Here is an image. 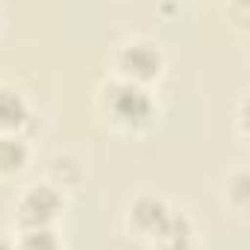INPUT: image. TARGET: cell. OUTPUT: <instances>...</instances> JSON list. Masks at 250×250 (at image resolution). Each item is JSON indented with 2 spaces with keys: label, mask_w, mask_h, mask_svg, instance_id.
Segmentation results:
<instances>
[{
  "label": "cell",
  "mask_w": 250,
  "mask_h": 250,
  "mask_svg": "<svg viewBox=\"0 0 250 250\" xmlns=\"http://www.w3.org/2000/svg\"><path fill=\"white\" fill-rule=\"evenodd\" d=\"M97 109L121 133H142L156 121V97L150 88L106 77L97 85Z\"/></svg>",
  "instance_id": "6da1fadb"
},
{
  "label": "cell",
  "mask_w": 250,
  "mask_h": 250,
  "mask_svg": "<svg viewBox=\"0 0 250 250\" xmlns=\"http://www.w3.org/2000/svg\"><path fill=\"white\" fill-rule=\"evenodd\" d=\"M162 71H165V53H162L159 42H153L147 36L124 39L112 50V74L109 77H115V80L150 88V83H156L162 77Z\"/></svg>",
  "instance_id": "7a4b0ae2"
},
{
  "label": "cell",
  "mask_w": 250,
  "mask_h": 250,
  "mask_svg": "<svg viewBox=\"0 0 250 250\" xmlns=\"http://www.w3.org/2000/svg\"><path fill=\"white\" fill-rule=\"evenodd\" d=\"M65 212V191L56 188L47 180L30 183L18 200H15V221L18 229H30V227H53L56 218Z\"/></svg>",
  "instance_id": "3957f363"
},
{
  "label": "cell",
  "mask_w": 250,
  "mask_h": 250,
  "mask_svg": "<svg viewBox=\"0 0 250 250\" xmlns=\"http://www.w3.org/2000/svg\"><path fill=\"white\" fill-rule=\"evenodd\" d=\"M168 212H171V206H168L165 197H159V194H153V191H142V194H136V197L130 200L127 215H124V224H127V229H130L133 235L150 241V238L159 232V227L165 224Z\"/></svg>",
  "instance_id": "277c9868"
},
{
  "label": "cell",
  "mask_w": 250,
  "mask_h": 250,
  "mask_svg": "<svg viewBox=\"0 0 250 250\" xmlns=\"http://www.w3.org/2000/svg\"><path fill=\"white\" fill-rule=\"evenodd\" d=\"M153 250H197V229L194 221L188 218V212L183 209H171L165 224L159 227V232L150 238Z\"/></svg>",
  "instance_id": "5b68a950"
},
{
  "label": "cell",
  "mask_w": 250,
  "mask_h": 250,
  "mask_svg": "<svg viewBox=\"0 0 250 250\" xmlns=\"http://www.w3.org/2000/svg\"><path fill=\"white\" fill-rule=\"evenodd\" d=\"M30 121H33V106L27 94L9 83H0V136H9V133L24 136Z\"/></svg>",
  "instance_id": "8992f818"
},
{
  "label": "cell",
  "mask_w": 250,
  "mask_h": 250,
  "mask_svg": "<svg viewBox=\"0 0 250 250\" xmlns=\"http://www.w3.org/2000/svg\"><path fill=\"white\" fill-rule=\"evenodd\" d=\"M30 142L21 133H9V136H0V177L9 180L27 171L30 165Z\"/></svg>",
  "instance_id": "52a82bcc"
},
{
  "label": "cell",
  "mask_w": 250,
  "mask_h": 250,
  "mask_svg": "<svg viewBox=\"0 0 250 250\" xmlns=\"http://www.w3.org/2000/svg\"><path fill=\"white\" fill-rule=\"evenodd\" d=\"M15 250H65V244L53 227H30V229H18Z\"/></svg>",
  "instance_id": "ba28073f"
},
{
  "label": "cell",
  "mask_w": 250,
  "mask_h": 250,
  "mask_svg": "<svg viewBox=\"0 0 250 250\" xmlns=\"http://www.w3.org/2000/svg\"><path fill=\"white\" fill-rule=\"evenodd\" d=\"M80 180H83V168H80V162L71 153H56L50 159V177H47V183H53L56 188L65 191V188H74Z\"/></svg>",
  "instance_id": "9c48e42d"
},
{
  "label": "cell",
  "mask_w": 250,
  "mask_h": 250,
  "mask_svg": "<svg viewBox=\"0 0 250 250\" xmlns=\"http://www.w3.org/2000/svg\"><path fill=\"white\" fill-rule=\"evenodd\" d=\"M224 188H227V203L235 212H244L247 209V197H250V177H247V171H232L227 177Z\"/></svg>",
  "instance_id": "30bf717a"
},
{
  "label": "cell",
  "mask_w": 250,
  "mask_h": 250,
  "mask_svg": "<svg viewBox=\"0 0 250 250\" xmlns=\"http://www.w3.org/2000/svg\"><path fill=\"white\" fill-rule=\"evenodd\" d=\"M0 250H15V238H9V235H0Z\"/></svg>",
  "instance_id": "8fae6325"
}]
</instances>
